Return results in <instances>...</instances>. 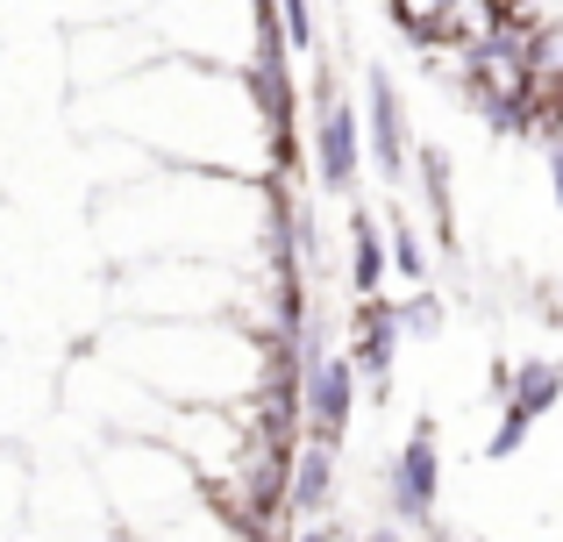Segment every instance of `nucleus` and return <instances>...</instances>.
Listing matches in <instances>:
<instances>
[{
  "instance_id": "obj_1",
  "label": "nucleus",
  "mask_w": 563,
  "mask_h": 542,
  "mask_svg": "<svg viewBox=\"0 0 563 542\" xmlns=\"http://www.w3.org/2000/svg\"><path fill=\"white\" fill-rule=\"evenodd\" d=\"M114 364L143 378L165 407H243L257 386L264 343L229 314L207 321H165V329H114Z\"/></svg>"
},
{
  "instance_id": "obj_2",
  "label": "nucleus",
  "mask_w": 563,
  "mask_h": 542,
  "mask_svg": "<svg viewBox=\"0 0 563 542\" xmlns=\"http://www.w3.org/2000/svg\"><path fill=\"white\" fill-rule=\"evenodd\" d=\"M93 486H100L108 521L129 542L165 529V521L186 515L192 500H207V486L192 478V464L165 443V435H108V443L93 450Z\"/></svg>"
},
{
  "instance_id": "obj_3",
  "label": "nucleus",
  "mask_w": 563,
  "mask_h": 542,
  "mask_svg": "<svg viewBox=\"0 0 563 542\" xmlns=\"http://www.w3.org/2000/svg\"><path fill=\"white\" fill-rule=\"evenodd\" d=\"M122 300L129 307H143V314H165V321H207V314H243V300H250V278L243 272H229V265H214V257H192V265H136V272H122Z\"/></svg>"
},
{
  "instance_id": "obj_4",
  "label": "nucleus",
  "mask_w": 563,
  "mask_h": 542,
  "mask_svg": "<svg viewBox=\"0 0 563 542\" xmlns=\"http://www.w3.org/2000/svg\"><path fill=\"white\" fill-rule=\"evenodd\" d=\"M442 507V450H435V421H413V435L393 450L385 464V515L399 529H421Z\"/></svg>"
},
{
  "instance_id": "obj_5",
  "label": "nucleus",
  "mask_w": 563,
  "mask_h": 542,
  "mask_svg": "<svg viewBox=\"0 0 563 542\" xmlns=\"http://www.w3.org/2000/svg\"><path fill=\"white\" fill-rule=\"evenodd\" d=\"M357 372H350L343 350H314L300 357V435H321V443H343L350 414H357Z\"/></svg>"
},
{
  "instance_id": "obj_6",
  "label": "nucleus",
  "mask_w": 563,
  "mask_h": 542,
  "mask_svg": "<svg viewBox=\"0 0 563 542\" xmlns=\"http://www.w3.org/2000/svg\"><path fill=\"white\" fill-rule=\"evenodd\" d=\"M151 57H165L151 43V29H129V22H100V29H79L71 36V79L93 93V86H108V79H129L136 65H151Z\"/></svg>"
},
{
  "instance_id": "obj_7",
  "label": "nucleus",
  "mask_w": 563,
  "mask_h": 542,
  "mask_svg": "<svg viewBox=\"0 0 563 542\" xmlns=\"http://www.w3.org/2000/svg\"><path fill=\"white\" fill-rule=\"evenodd\" d=\"M314 172L329 193H350L364 172V122L350 100H335V79H321V122H314Z\"/></svg>"
},
{
  "instance_id": "obj_8",
  "label": "nucleus",
  "mask_w": 563,
  "mask_h": 542,
  "mask_svg": "<svg viewBox=\"0 0 563 542\" xmlns=\"http://www.w3.org/2000/svg\"><path fill=\"white\" fill-rule=\"evenodd\" d=\"M357 122H364V151H372L378 172L399 186V179H407V157H413V129H407V108H399V86L385 79V71H372V79H364Z\"/></svg>"
},
{
  "instance_id": "obj_9",
  "label": "nucleus",
  "mask_w": 563,
  "mask_h": 542,
  "mask_svg": "<svg viewBox=\"0 0 563 542\" xmlns=\"http://www.w3.org/2000/svg\"><path fill=\"white\" fill-rule=\"evenodd\" d=\"M399 321H393V300H378V292H357V321H350V372H357V386L385 392L393 386V357H399Z\"/></svg>"
},
{
  "instance_id": "obj_10",
  "label": "nucleus",
  "mask_w": 563,
  "mask_h": 542,
  "mask_svg": "<svg viewBox=\"0 0 563 542\" xmlns=\"http://www.w3.org/2000/svg\"><path fill=\"white\" fill-rule=\"evenodd\" d=\"M493 400L507 407V414H521V421L556 414V400H563V364L556 357H499L493 364Z\"/></svg>"
},
{
  "instance_id": "obj_11",
  "label": "nucleus",
  "mask_w": 563,
  "mask_h": 542,
  "mask_svg": "<svg viewBox=\"0 0 563 542\" xmlns=\"http://www.w3.org/2000/svg\"><path fill=\"white\" fill-rule=\"evenodd\" d=\"M335 500V443L321 435H300L286 457V515L292 521H321Z\"/></svg>"
},
{
  "instance_id": "obj_12",
  "label": "nucleus",
  "mask_w": 563,
  "mask_h": 542,
  "mask_svg": "<svg viewBox=\"0 0 563 542\" xmlns=\"http://www.w3.org/2000/svg\"><path fill=\"white\" fill-rule=\"evenodd\" d=\"M407 172L421 179V208H428V229H435V236L450 243V157H442L435 143H413Z\"/></svg>"
},
{
  "instance_id": "obj_13",
  "label": "nucleus",
  "mask_w": 563,
  "mask_h": 542,
  "mask_svg": "<svg viewBox=\"0 0 563 542\" xmlns=\"http://www.w3.org/2000/svg\"><path fill=\"white\" fill-rule=\"evenodd\" d=\"M350 286L357 292L385 286V229H378V214H350Z\"/></svg>"
},
{
  "instance_id": "obj_14",
  "label": "nucleus",
  "mask_w": 563,
  "mask_h": 542,
  "mask_svg": "<svg viewBox=\"0 0 563 542\" xmlns=\"http://www.w3.org/2000/svg\"><path fill=\"white\" fill-rule=\"evenodd\" d=\"M29 521V464L14 450H0V542Z\"/></svg>"
},
{
  "instance_id": "obj_15",
  "label": "nucleus",
  "mask_w": 563,
  "mask_h": 542,
  "mask_svg": "<svg viewBox=\"0 0 563 542\" xmlns=\"http://www.w3.org/2000/svg\"><path fill=\"white\" fill-rule=\"evenodd\" d=\"M385 257H393V272L413 278V286L428 278V251H421V236H413L407 222H385Z\"/></svg>"
},
{
  "instance_id": "obj_16",
  "label": "nucleus",
  "mask_w": 563,
  "mask_h": 542,
  "mask_svg": "<svg viewBox=\"0 0 563 542\" xmlns=\"http://www.w3.org/2000/svg\"><path fill=\"white\" fill-rule=\"evenodd\" d=\"M393 321H399V335H435L442 329V300L435 292H407V300H393Z\"/></svg>"
},
{
  "instance_id": "obj_17",
  "label": "nucleus",
  "mask_w": 563,
  "mask_h": 542,
  "mask_svg": "<svg viewBox=\"0 0 563 542\" xmlns=\"http://www.w3.org/2000/svg\"><path fill=\"white\" fill-rule=\"evenodd\" d=\"M8 542H114V529H71V521H22Z\"/></svg>"
},
{
  "instance_id": "obj_18",
  "label": "nucleus",
  "mask_w": 563,
  "mask_h": 542,
  "mask_svg": "<svg viewBox=\"0 0 563 542\" xmlns=\"http://www.w3.org/2000/svg\"><path fill=\"white\" fill-rule=\"evenodd\" d=\"M385 8L399 14V29H407V36H428V29H435V14H442V0H385Z\"/></svg>"
},
{
  "instance_id": "obj_19",
  "label": "nucleus",
  "mask_w": 563,
  "mask_h": 542,
  "mask_svg": "<svg viewBox=\"0 0 563 542\" xmlns=\"http://www.w3.org/2000/svg\"><path fill=\"white\" fill-rule=\"evenodd\" d=\"M521 14L542 22V29H563V0H521Z\"/></svg>"
},
{
  "instance_id": "obj_20",
  "label": "nucleus",
  "mask_w": 563,
  "mask_h": 542,
  "mask_svg": "<svg viewBox=\"0 0 563 542\" xmlns=\"http://www.w3.org/2000/svg\"><path fill=\"white\" fill-rule=\"evenodd\" d=\"M292 542H343V535H335L329 521H300V535H292Z\"/></svg>"
},
{
  "instance_id": "obj_21",
  "label": "nucleus",
  "mask_w": 563,
  "mask_h": 542,
  "mask_svg": "<svg viewBox=\"0 0 563 542\" xmlns=\"http://www.w3.org/2000/svg\"><path fill=\"white\" fill-rule=\"evenodd\" d=\"M364 542H407V529H399V521H385V529H372Z\"/></svg>"
},
{
  "instance_id": "obj_22",
  "label": "nucleus",
  "mask_w": 563,
  "mask_h": 542,
  "mask_svg": "<svg viewBox=\"0 0 563 542\" xmlns=\"http://www.w3.org/2000/svg\"><path fill=\"white\" fill-rule=\"evenodd\" d=\"M499 8H521V0H499Z\"/></svg>"
}]
</instances>
